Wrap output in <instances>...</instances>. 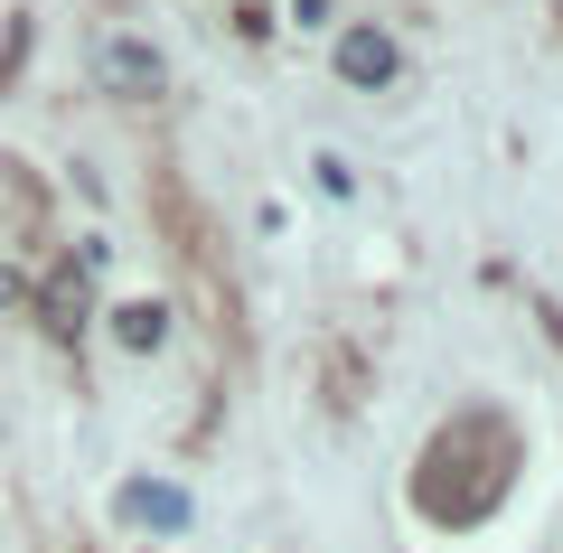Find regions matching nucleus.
<instances>
[{
  "instance_id": "7ed1b4c3",
  "label": "nucleus",
  "mask_w": 563,
  "mask_h": 553,
  "mask_svg": "<svg viewBox=\"0 0 563 553\" xmlns=\"http://www.w3.org/2000/svg\"><path fill=\"white\" fill-rule=\"evenodd\" d=\"M339 76L347 85H385L395 76V38H385V29H347L339 38Z\"/></svg>"
},
{
  "instance_id": "20e7f679",
  "label": "nucleus",
  "mask_w": 563,
  "mask_h": 553,
  "mask_svg": "<svg viewBox=\"0 0 563 553\" xmlns=\"http://www.w3.org/2000/svg\"><path fill=\"white\" fill-rule=\"evenodd\" d=\"M113 338H122V347H161V338H169V310H161V300H122V310H113Z\"/></svg>"
},
{
  "instance_id": "f257e3e1",
  "label": "nucleus",
  "mask_w": 563,
  "mask_h": 553,
  "mask_svg": "<svg viewBox=\"0 0 563 553\" xmlns=\"http://www.w3.org/2000/svg\"><path fill=\"white\" fill-rule=\"evenodd\" d=\"M95 66H103V85H113V95H161V85H169L161 47H141V38H103Z\"/></svg>"
},
{
  "instance_id": "f03ea898",
  "label": "nucleus",
  "mask_w": 563,
  "mask_h": 553,
  "mask_svg": "<svg viewBox=\"0 0 563 553\" xmlns=\"http://www.w3.org/2000/svg\"><path fill=\"white\" fill-rule=\"evenodd\" d=\"M122 516H132V526H161V534H188V488H169V478H132V488H122Z\"/></svg>"
}]
</instances>
